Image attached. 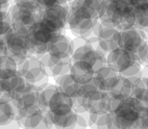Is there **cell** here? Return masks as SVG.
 I'll return each instance as SVG.
<instances>
[{"instance_id":"8fae6325","label":"cell","mask_w":148,"mask_h":129,"mask_svg":"<svg viewBox=\"0 0 148 129\" xmlns=\"http://www.w3.org/2000/svg\"><path fill=\"white\" fill-rule=\"evenodd\" d=\"M120 31V47L125 50L136 53L141 46L148 42L141 29L128 28Z\"/></svg>"},{"instance_id":"7a4b0ae2","label":"cell","mask_w":148,"mask_h":129,"mask_svg":"<svg viewBox=\"0 0 148 129\" xmlns=\"http://www.w3.org/2000/svg\"><path fill=\"white\" fill-rule=\"evenodd\" d=\"M143 106L134 97L113 99L111 114L115 128H138Z\"/></svg>"},{"instance_id":"d4e9b609","label":"cell","mask_w":148,"mask_h":129,"mask_svg":"<svg viewBox=\"0 0 148 129\" xmlns=\"http://www.w3.org/2000/svg\"><path fill=\"white\" fill-rule=\"evenodd\" d=\"M49 113L51 121L53 126L58 128H76V113L75 111H69V113L57 115L53 113Z\"/></svg>"},{"instance_id":"1f68e13d","label":"cell","mask_w":148,"mask_h":129,"mask_svg":"<svg viewBox=\"0 0 148 129\" xmlns=\"http://www.w3.org/2000/svg\"><path fill=\"white\" fill-rule=\"evenodd\" d=\"M32 1L38 6L41 10L57 5H65L68 2V0H32Z\"/></svg>"},{"instance_id":"484cf974","label":"cell","mask_w":148,"mask_h":129,"mask_svg":"<svg viewBox=\"0 0 148 129\" xmlns=\"http://www.w3.org/2000/svg\"><path fill=\"white\" fill-rule=\"evenodd\" d=\"M113 98L108 92H103L99 99L92 102L89 112L95 114H104L110 112Z\"/></svg>"},{"instance_id":"e575fe53","label":"cell","mask_w":148,"mask_h":129,"mask_svg":"<svg viewBox=\"0 0 148 129\" xmlns=\"http://www.w3.org/2000/svg\"><path fill=\"white\" fill-rule=\"evenodd\" d=\"M11 0H0V8L3 10H8Z\"/></svg>"},{"instance_id":"d6a6232c","label":"cell","mask_w":148,"mask_h":129,"mask_svg":"<svg viewBox=\"0 0 148 129\" xmlns=\"http://www.w3.org/2000/svg\"><path fill=\"white\" fill-rule=\"evenodd\" d=\"M135 11H146L148 9V0H128Z\"/></svg>"},{"instance_id":"ba28073f","label":"cell","mask_w":148,"mask_h":129,"mask_svg":"<svg viewBox=\"0 0 148 129\" xmlns=\"http://www.w3.org/2000/svg\"><path fill=\"white\" fill-rule=\"evenodd\" d=\"M17 64V70L22 74L26 83L37 86L40 90L48 84L49 77L45 67L36 56L28 57Z\"/></svg>"},{"instance_id":"ac0fdd59","label":"cell","mask_w":148,"mask_h":129,"mask_svg":"<svg viewBox=\"0 0 148 129\" xmlns=\"http://www.w3.org/2000/svg\"><path fill=\"white\" fill-rule=\"evenodd\" d=\"M73 52V40L62 33L57 35L52 40L48 53L57 58L70 57Z\"/></svg>"},{"instance_id":"cb8c5ba5","label":"cell","mask_w":148,"mask_h":129,"mask_svg":"<svg viewBox=\"0 0 148 129\" xmlns=\"http://www.w3.org/2000/svg\"><path fill=\"white\" fill-rule=\"evenodd\" d=\"M103 92L104 91H102L99 89L94 77H92L88 82L82 85L81 92L79 95H80L86 100H87L88 101L90 102V107H91L92 102L99 99Z\"/></svg>"},{"instance_id":"d6986e66","label":"cell","mask_w":148,"mask_h":129,"mask_svg":"<svg viewBox=\"0 0 148 129\" xmlns=\"http://www.w3.org/2000/svg\"><path fill=\"white\" fill-rule=\"evenodd\" d=\"M25 84H26V81L22 76V74L17 70L12 76L1 80L0 89L2 95L6 96L11 100L23 90Z\"/></svg>"},{"instance_id":"83f0119b","label":"cell","mask_w":148,"mask_h":129,"mask_svg":"<svg viewBox=\"0 0 148 129\" xmlns=\"http://www.w3.org/2000/svg\"><path fill=\"white\" fill-rule=\"evenodd\" d=\"M57 89V86L56 84H47L45 88L40 90L39 95V104L40 108L48 111L49 100Z\"/></svg>"},{"instance_id":"4dcf8cb0","label":"cell","mask_w":148,"mask_h":129,"mask_svg":"<svg viewBox=\"0 0 148 129\" xmlns=\"http://www.w3.org/2000/svg\"><path fill=\"white\" fill-rule=\"evenodd\" d=\"M95 127L97 128H115L113 115L111 112L102 114L98 118Z\"/></svg>"},{"instance_id":"30bf717a","label":"cell","mask_w":148,"mask_h":129,"mask_svg":"<svg viewBox=\"0 0 148 129\" xmlns=\"http://www.w3.org/2000/svg\"><path fill=\"white\" fill-rule=\"evenodd\" d=\"M69 6L57 5L42 9L39 20L49 29L58 33H62L68 23Z\"/></svg>"},{"instance_id":"f35d334b","label":"cell","mask_w":148,"mask_h":129,"mask_svg":"<svg viewBox=\"0 0 148 129\" xmlns=\"http://www.w3.org/2000/svg\"><path fill=\"white\" fill-rule=\"evenodd\" d=\"M0 82H1V80H0ZM0 93H2V91H1V89H0Z\"/></svg>"},{"instance_id":"4fadbf2b","label":"cell","mask_w":148,"mask_h":129,"mask_svg":"<svg viewBox=\"0 0 148 129\" xmlns=\"http://www.w3.org/2000/svg\"><path fill=\"white\" fill-rule=\"evenodd\" d=\"M69 10L78 16L98 20L101 7V0H72Z\"/></svg>"},{"instance_id":"8d00e7d4","label":"cell","mask_w":148,"mask_h":129,"mask_svg":"<svg viewBox=\"0 0 148 129\" xmlns=\"http://www.w3.org/2000/svg\"><path fill=\"white\" fill-rule=\"evenodd\" d=\"M3 54H4V45H3L2 37H0V56Z\"/></svg>"},{"instance_id":"3957f363","label":"cell","mask_w":148,"mask_h":129,"mask_svg":"<svg viewBox=\"0 0 148 129\" xmlns=\"http://www.w3.org/2000/svg\"><path fill=\"white\" fill-rule=\"evenodd\" d=\"M28 31V28L12 25L11 30L2 37L4 54L12 58L17 63L34 55Z\"/></svg>"},{"instance_id":"74e56055","label":"cell","mask_w":148,"mask_h":129,"mask_svg":"<svg viewBox=\"0 0 148 129\" xmlns=\"http://www.w3.org/2000/svg\"><path fill=\"white\" fill-rule=\"evenodd\" d=\"M146 12H147V15H148V9H147V10H146Z\"/></svg>"},{"instance_id":"9c48e42d","label":"cell","mask_w":148,"mask_h":129,"mask_svg":"<svg viewBox=\"0 0 148 129\" xmlns=\"http://www.w3.org/2000/svg\"><path fill=\"white\" fill-rule=\"evenodd\" d=\"M28 33L34 51V56L39 59L48 53L52 40L56 36L60 34L46 26L39 19L29 29Z\"/></svg>"},{"instance_id":"7402d4cb","label":"cell","mask_w":148,"mask_h":129,"mask_svg":"<svg viewBox=\"0 0 148 129\" xmlns=\"http://www.w3.org/2000/svg\"><path fill=\"white\" fill-rule=\"evenodd\" d=\"M134 84L128 77L120 75L119 81L113 89L109 91L113 99L120 100L125 97H132L134 95Z\"/></svg>"},{"instance_id":"836d02e7","label":"cell","mask_w":148,"mask_h":129,"mask_svg":"<svg viewBox=\"0 0 148 129\" xmlns=\"http://www.w3.org/2000/svg\"><path fill=\"white\" fill-rule=\"evenodd\" d=\"M138 128H148V107L143 108L139 121Z\"/></svg>"},{"instance_id":"60d3db41","label":"cell","mask_w":148,"mask_h":129,"mask_svg":"<svg viewBox=\"0 0 148 129\" xmlns=\"http://www.w3.org/2000/svg\"><path fill=\"white\" fill-rule=\"evenodd\" d=\"M1 95H2V93H0V96H1Z\"/></svg>"},{"instance_id":"603a6c76","label":"cell","mask_w":148,"mask_h":129,"mask_svg":"<svg viewBox=\"0 0 148 129\" xmlns=\"http://www.w3.org/2000/svg\"><path fill=\"white\" fill-rule=\"evenodd\" d=\"M16 109L9 97L0 96V127H5L16 117Z\"/></svg>"},{"instance_id":"5b68a950","label":"cell","mask_w":148,"mask_h":129,"mask_svg":"<svg viewBox=\"0 0 148 129\" xmlns=\"http://www.w3.org/2000/svg\"><path fill=\"white\" fill-rule=\"evenodd\" d=\"M106 57L89 42L74 50L71 59L73 64L76 67L94 75L101 67L106 64Z\"/></svg>"},{"instance_id":"f1b7e54d","label":"cell","mask_w":148,"mask_h":129,"mask_svg":"<svg viewBox=\"0 0 148 129\" xmlns=\"http://www.w3.org/2000/svg\"><path fill=\"white\" fill-rule=\"evenodd\" d=\"M69 74L71 75L73 79L76 83H79L81 85L88 82L90 79H92L94 77V75L90 72L80 69L73 64H72Z\"/></svg>"},{"instance_id":"44dd1931","label":"cell","mask_w":148,"mask_h":129,"mask_svg":"<svg viewBox=\"0 0 148 129\" xmlns=\"http://www.w3.org/2000/svg\"><path fill=\"white\" fill-rule=\"evenodd\" d=\"M55 81L59 90L72 97L74 101L80 94L82 85L76 83L69 73L58 77Z\"/></svg>"},{"instance_id":"4316f807","label":"cell","mask_w":148,"mask_h":129,"mask_svg":"<svg viewBox=\"0 0 148 129\" xmlns=\"http://www.w3.org/2000/svg\"><path fill=\"white\" fill-rule=\"evenodd\" d=\"M18 64L9 56L3 54L0 56V80L12 76L17 71Z\"/></svg>"},{"instance_id":"9a60e30c","label":"cell","mask_w":148,"mask_h":129,"mask_svg":"<svg viewBox=\"0 0 148 129\" xmlns=\"http://www.w3.org/2000/svg\"><path fill=\"white\" fill-rule=\"evenodd\" d=\"M73 103L74 100L72 97L60 91L58 88L49 100L48 111L57 115H65L73 111Z\"/></svg>"},{"instance_id":"52a82bcc","label":"cell","mask_w":148,"mask_h":129,"mask_svg":"<svg viewBox=\"0 0 148 129\" xmlns=\"http://www.w3.org/2000/svg\"><path fill=\"white\" fill-rule=\"evenodd\" d=\"M8 12L12 25L29 29L39 20L41 9L32 0H14Z\"/></svg>"},{"instance_id":"2e32d148","label":"cell","mask_w":148,"mask_h":129,"mask_svg":"<svg viewBox=\"0 0 148 129\" xmlns=\"http://www.w3.org/2000/svg\"><path fill=\"white\" fill-rule=\"evenodd\" d=\"M120 77L118 72L106 64L94 74L93 77L102 91L109 92L117 83Z\"/></svg>"},{"instance_id":"277c9868","label":"cell","mask_w":148,"mask_h":129,"mask_svg":"<svg viewBox=\"0 0 148 129\" xmlns=\"http://www.w3.org/2000/svg\"><path fill=\"white\" fill-rule=\"evenodd\" d=\"M106 58V64L115 70L121 76L141 78L142 64L136 53L118 47L107 53Z\"/></svg>"},{"instance_id":"d590c367","label":"cell","mask_w":148,"mask_h":129,"mask_svg":"<svg viewBox=\"0 0 148 129\" xmlns=\"http://www.w3.org/2000/svg\"><path fill=\"white\" fill-rule=\"evenodd\" d=\"M143 65H148V42L144 50V57H143Z\"/></svg>"},{"instance_id":"ffe728a7","label":"cell","mask_w":148,"mask_h":129,"mask_svg":"<svg viewBox=\"0 0 148 129\" xmlns=\"http://www.w3.org/2000/svg\"><path fill=\"white\" fill-rule=\"evenodd\" d=\"M23 126L27 128H51L53 124L49 111L39 108L23 121Z\"/></svg>"},{"instance_id":"8992f818","label":"cell","mask_w":148,"mask_h":129,"mask_svg":"<svg viewBox=\"0 0 148 129\" xmlns=\"http://www.w3.org/2000/svg\"><path fill=\"white\" fill-rule=\"evenodd\" d=\"M40 90L39 87L26 83L23 90L11 99L17 111L16 118L22 125L28 116L40 108L39 104Z\"/></svg>"},{"instance_id":"5bb4252c","label":"cell","mask_w":148,"mask_h":129,"mask_svg":"<svg viewBox=\"0 0 148 129\" xmlns=\"http://www.w3.org/2000/svg\"><path fill=\"white\" fill-rule=\"evenodd\" d=\"M97 20L87 19L83 16H78L73 12L69 10L68 16V23L67 25L69 30L77 37L86 38L92 32V28Z\"/></svg>"},{"instance_id":"6da1fadb","label":"cell","mask_w":148,"mask_h":129,"mask_svg":"<svg viewBox=\"0 0 148 129\" xmlns=\"http://www.w3.org/2000/svg\"><path fill=\"white\" fill-rule=\"evenodd\" d=\"M98 20L103 23H113L119 30L137 28L136 11L128 0H101Z\"/></svg>"},{"instance_id":"ab89813d","label":"cell","mask_w":148,"mask_h":129,"mask_svg":"<svg viewBox=\"0 0 148 129\" xmlns=\"http://www.w3.org/2000/svg\"><path fill=\"white\" fill-rule=\"evenodd\" d=\"M72 0H68V2H71Z\"/></svg>"},{"instance_id":"7c38bea8","label":"cell","mask_w":148,"mask_h":129,"mask_svg":"<svg viewBox=\"0 0 148 129\" xmlns=\"http://www.w3.org/2000/svg\"><path fill=\"white\" fill-rule=\"evenodd\" d=\"M39 60L42 63L49 77H53L54 79L61 75L68 74L73 64L71 57L57 58L48 53L42 56Z\"/></svg>"},{"instance_id":"f546056e","label":"cell","mask_w":148,"mask_h":129,"mask_svg":"<svg viewBox=\"0 0 148 129\" xmlns=\"http://www.w3.org/2000/svg\"><path fill=\"white\" fill-rule=\"evenodd\" d=\"M12 28V21L8 10L0 8V37L6 34Z\"/></svg>"},{"instance_id":"e0dca14e","label":"cell","mask_w":148,"mask_h":129,"mask_svg":"<svg viewBox=\"0 0 148 129\" xmlns=\"http://www.w3.org/2000/svg\"><path fill=\"white\" fill-rule=\"evenodd\" d=\"M120 31L118 29L103 26L97 36L98 46L107 54L120 47Z\"/></svg>"}]
</instances>
